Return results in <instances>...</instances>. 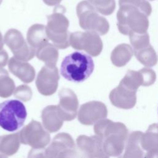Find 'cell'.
<instances>
[{"mask_svg":"<svg viewBox=\"0 0 158 158\" xmlns=\"http://www.w3.org/2000/svg\"><path fill=\"white\" fill-rule=\"evenodd\" d=\"M48 23L46 27L49 39L59 49H65L70 46V33L68 31L69 21L64 13L54 11L47 17Z\"/></svg>","mask_w":158,"mask_h":158,"instance_id":"8992f818","label":"cell"},{"mask_svg":"<svg viewBox=\"0 0 158 158\" xmlns=\"http://www.w3.org/2000/svg\"><path fill=\"white\" fill-rule=\"evenodd\" d=\"M136 92L120 83L110 91L109 99L114 106L120 109H130L136 104Z\"/></svg>","mask_w":158,"mask_h":158,"instance_id":"9a60e30c","label":"cell"},{"mask_svg":"<svg viewBox=\"0 0 158 158\" xmlns=\"http://www.w3.org/2000/svg\"><path fill=\"white\" fill-rule=\"evenodd\" d=\"M19 133L0 136V153L6 156H12L17 152L20 147Z\"/></svg>","mask_w":158,"mask_h":158,"instance_id":"7402d4cb","label":"cell"},{"mask_svg":"<svg viewBox=\"0 0 158 158\" xmlns=\"http://www.w3.org/2000/svg\"><path fill=\"white\" fill-rule=\"evenodd\" d=\"M133 53V50L129 44H120L112 51L110 60L114 65L118 67H123L130 60Z\"/></svg>","mask_w":158,"mask_h":158,"instance_id":"44dd1931","label":"cell"},{"mask_svg":"<svg viewBox=\"0 0 158 158\" xmlns=\"http://www.w3.org/2000/svg\"><path fill=\"white\" fill-rule=\"evenodd\" d=\"M9 56L7 52L3 49H0V68L4 67L7 64Z\"/></svg>","mask_w":158,"mask_h":158,"instance_id":"1f68e13d","label":"cell"},{"mask_svg":"<svg viewBox=\"0 0 158 158\" xmlns=\"http://www.w3.org/2000/svg\"><path fill=\"white\" fill-rule=\"evenodd\" d=\"M20 142L33 149H43L50 142L49 133L40 122L32 120L19 132Z\"/></svg>","mask_w":158,"mask_h":158,"instance_id":"ba28073f","label":"cell"},{"mask_svg":"<svg viewBox=\"0 0 158 158\" xmlns=\"http://www.w3.org/2000/svg\"><path fill=\"white\" fill-rule=\"evenodd\" d=\"M133 52L137 60L148 67H153L157 63L156 52L151 44L138 50H133Z\"/></svg>","mask_w":158,"mask_h":158,"instance_id":"cb8c5ba5","label":"cell"},{"mask_svg":"<svg viewBox=\"0 0 158 158\" xmlns=\"http://www.w3.org/2000/svg\"><path fill=\"white\" fill-rule=\"evenodd\" d=\"M15 85L14 80L9 77L8 72L0 68V97L8 98L15 90Z\"/></svg>","mask_w":158,"mask_h":158,"instance_id":"d4e9b609","label":"cell"},{"mask_svg":"<svg viewBox=\"0 0 158 158\" xmlns=\"http://www.w3.org/2000/svg\"><path fill=\"white\" fill-rule=\"evenodd\" d=\"M41 119L43 126L49 132H56L62 127L64 120L60 117L57 106H46L42 111Z\"/></svg>","mask_w":158,"mask_h":158,"instance_id":"ac0fdd59","label":"cell"},{"mask_svg":"<svg viewBox=\"0 0 158 158\" xmlns=\"http://www.w3.org/2000/svg\"><path fill=\"white\" fill-rule=\"evenodd\" d=\"M142 134L143 132L140 131H135L128 136L123 157L141 158L144 157V150L141 145Z\"/></svg>","mask_w":158,"mask_h":158,"instance_id":"d6986e66","label":"cell"},{"mask_svg":"<svg viewBox=\"0 0 158 158\" xmlns=\"http://www.w3.org/2000/svg\"><path fill=\"white\" fill-rule=\"evenodd\" d=\"M77 14L79 25L86 31H94L99 35H106L109 30V24L106 18L101 16L94 7L86 0L77 6Z\"/></svg>","mask_w":158,"mask_h":158,"instance_id":"277c9868","label":"cell"},{"mask_svg":"<svg viewBox=\"0 0 158 158\" xmlns=\"http://www.w3.org/2000/svg\"><path fill=\"white\" fill-rule=\"evenodd\" d=\"M28 43L33 48L38 49L49 41L46 27L42 24H34L28 30L27 34Z\"/></svg>","mask_w":158,"mask_h":158,"instance_id":"ffe728a7","label":"cell"},{"mask_svg":"<svg viewBox=\"0 0 158 158\" xmlns=\"http://www.w3.org/2000/svg\"><path fill=\"white\" fill-rule=\"evenodd\" d=\"M148 17L136 6L130 4L120 6L117 13L118 29L125 35L146 33L149 27Z\"/></svg>","mask_w":158,"mask_h":158,"instance_id":"3957f363","label":"cell"},{"mask_svg":"<svg viewBox=\"0 0 158 158\" xmlns=\"http://www.w3.org/2000/svg\"><path fill=\"white\" fill-rule=\"evenodd\" d=\"M119 6L123 4H130L139 8L148 16L152 12V7L150 3L146 0H118Z\"/></svg>","mask_w":158,"mask_h":158,"instance_id":"f1b7e54d","label":"cell"},{"mask_svg":"<svg viewBox=\"0 0 158 158\" xmlns=\"http://www.w3.org/2000/svg\"><path fill=\"white\" fill-rule=\"evenodd\" d=\"M77 145L87 157H108L103 149L102 139L97 135H80L77 139Z\"/></svg>","mask_w":158,"mask_h":158,"instance_id":"5bb4252c","label":"cell"},{"mask_svg":"<svg viewBox=\"0 0 158 158\" xmlns=\"http://www.w3.org/2000/svg\"><path fill=\"white\" fill-rule=\"evenodd\" d=\"M36 55L46 65L55 66L59 57V52L57 47L48 43L38 48Z\"/></svg>","mask_w":158,"mask_h":158,"instance_id":"603a6c76","label":"cell"},{"mask_svg":"<svg viewBox=\"0 0 158 158\" xmlns=\"http://www.w3.org/2000/svg\"><path fill=\"white\" fill-rule=\"evenodd\" d=\"M43 1L48 6H54L59 4L62 0H43Z\"/></svg>","mask_w":158,"mask_h":158,"instance_id":"d6a6232c","label":"cell"},{"mask_svg":"<svg viewBox=\"0 0 158 158\" xmlns=\"http://www.w3.org/2000/svg\"><path fill=\"white\" fill-rule=\"evenodd\" d=\"M27 115L25 106L18 100H7L0 103V127L8 131L21 128Z\"/></svg>","mask_w":158,"mask_h":158,"instance_id":"5b68a950","label":"cell"},{"mask_svg":"<svg viewBox=\"0 0 158 158\" xmlns=\"http://www.w3.org/2000/svg\"><path fill=\"white\" fill-rule=\"evenodd\" d=\"M4 46V41H3V38H2V34L0 31V49H2Z\"/></svg>","mask_w":158,"mask_h":158,"instance_id":"836d02e7","label":"cell"},{"mask_svg":"<svg viewBox=\"0 0 158 158\" xmlns=\"http://www.w3.org/2000/svg\"><path fill=\"white\" fill-rule=\"evenodd\" d=\"M120 83L128 88L137 91L138 88L143 85L141 73L139 70L135 71L128 70Z\"/></svg>","mask_w":158,"mask_h":158,"instance_id":"484cf974","label":"cell"},{"mask_svg":"<svg viewBox=\"0 0 158 158\" xmlns=\"http://www.w3.org/2000/svg\"><path fill=\"white\" fill-rule=\"evenodd\" d=\"M94 68V62L89 55L76 51L67 56L63 59L60 73L69 81L81 83L91 75Z\"/></svg>","mask_w":158,"mask_h":158,"instance_id":"7a4b0ae2","label":"cell"},{"mask_svg":"<svg viewBox=\"0 0 158 158\" xmlns=\"http://www.w3.org/2000/svg\"><path fill=\"white\" fill-rule=\"evenodd\" d=\"M4 41L16 59L28 61L34 57L35 49L27 44L19 30L14 28L9 30L4 35Z\"/></svg>","mask_w":158,"mask_h":158,"instance_id":"9c48e42d","label":"cell"},{"mask_svg":"<svg viewBox=\"0 0 158 158\" xmlns=\"http://www.w3.org/2000/svg\"><path fill=\"white\" fill-rule=\"evenodd\" d=\"M14 94L17 99L23 102H27L31 99L32 97V91L28 86L22 85L15 89Z\"/></svg>","mask_w":158,"mask_h":158,"instance_id":"f546056e","label":"cell"},{"mask_svg":"<svg viewBox=\"0 0 158 158\" xmlns=\"http://www.w3.org/2000/svg\"><path fill=\"white\" fill-rule=\"evenodd\" d=\"M2 0H0V5H1V4L2 3Z\"/></svg>","mask_w":158,"mask_h":158,"instance_id":"e575fe53","label":"cell"},{"mask_svg":"<svg viewBox=\"0 0 158 158\" xmlns=\"http://www.w3.org/2000/svg\"><path fill=\"white\" fill-rule=\"evenodd\" d=\"M148 1H154V0H148Z\"/></svg>","mask_w":158,"mask_h":158,"instance_id":"d590c367","label":"cell"},{"mask_svg":"<svg viewBox=\"0 0 158 158\" xmlns=\"http://www.w3.org/2000/svg\"><path fill=\"white\" fill-rule=\"evenodd\" d=\"M141 145L146 151V157H158V123L150 125L142 134Z\"/></svg>","mask_w":158,"mask_h":158,"instance_id":"2e32d148","label":"cell"},{"mask_svg":"<svg viewBox=\"0 0 158 158\" xmlns=\"http://www.w3.org/2000/svg\"><path fill=\"white\" fill-rule=\"evenodd\" d=\"M8 67L10 72L23 83L31 82L35 77V70L30 64L12 57L10 59Z\"/></svg>","mask_w":158,"mask_h":158,"instance_id":"e0dca14e","label":"cell"},{"mask_svg":"<svg viewBox=\"0 0 158 158\" xmlns=\"http://www.w3.org/2000/svg\"><path fill=\"white\" fill-rule=\"evenodd\" d=\"M75 152V145L72 137L67 133L56 135L50 145L44 149V157H65L72 156Z\"/></svg>","mask_w":158,"mask_h":158,"instance_id":"30bf717a","label":"cell"},{"mask_svg":"<svg viewBox=\"0 0 158 158\" xmlns=\"http://www.w3.org/2000/svg\"><path fill=\"white\" fill-rule=\"evenodd\" d=\"M69 42L73 48L83 50L93 57L99 55L103 48L99 35L91 31H76L70 33Z\"/></svg>","mask_w":158,"mask_h":158,"instance_id":"52a82bcc","label":"cell"},{"mask_svg":"<svg viewBox=\"0 0 158 158\" xmlns=\"http://www.w3.org/2000/svg\"><path fill=\"white\" fill-rule=\"evenodd\" d=\"M107 116V107L103 102L97 101H92L82 104L78 113V121L86 125L95 124Z\"/></svg>","mask_w":158,"mask_h":158,"instance_id":"7c38bea8","label":"cell"},{"mask_svg":"<svg viewBox=\"0 0 158 158\" xmlns=\"http://www.w3.org/2000/svg\"><path fill=\"white\" fill-rule=\"evenodd\" d=\"M58 110L62 118L65 121L73 120L77 114L78 101L75 93L69 88H63L59 92Z\"/></svg>","mask_w":158,"mask_h":158,"instance_id":"4fadbf2b","label":"cell"},{"mask_svg":"<svg viewBox=\"0 0 158 158\" xmlns=\"http://www.w3.org/2000/svg\"><path fill=\"white\" fill-rule=\"evenodd\" d=\"M131 44L133 50H138L148 46L149 43V36L148 33H131L129 35Z\"/></svg>","mask_w":158,"mask_h":158,"instance_id":"83f0119b","label":"cell"},{"mask_svg":"<svg viewBox=\"0 0 158 158\" xmlns=\"http://www.w3.org/2000/svg\"><path fill=\"white\" fill-rule=\"evenodd\" d=\"M59 79L60 76L56 65H45L39 72L36 80V86L39 93L44 96L53 94L57 90Z\"/></svg>","mask_w":158,"mask_h":158,"instance_id":"8fae6325","label":"cell"},{"mask_svg":"<svg viewBox=\"0 0 158 158\" xmlns=\"http://www.w3.org/2000/svg\"><path fill=\"white\" fill-rule=\"evenodd\" d=\"M88 1L99 13L104 15L112 14L116 6L115 0H88Z\"/></svg>","mask_w":158,"mask_h":158,"instance_id":"4316f807","label":"cell"},{"mask_svg":"<svg viewBox=\"0 0 158 158\" xmlns=\"http://www.w3.org/2000/svg\"><path fill=\"white\" fill-rule=\"evenodd\" d=\"M94 131L102 139L103 149L107 157L120 156L128 136L127 127L122 122L103 118L94 125Z\"/></svg>","mask_w":158,"mask_h":158,"instance_id":"6da1fadb","label":"cell"},{"mask_svg":"<svg viewBox=\"0 0 158 158\" xmlns=\"http://www.w3.org/2000/svg\"><path fill=\"white\" fill-rule=\"evenodd\" d=\"M143 78V85L144 86H149L154 83L156 80V72L149 68H143L139 70Z\"/></svg>","mask_w":158,"mask_h":158,"instance_id":"4dcf8cb0","label":"cell"}]
</instances>
